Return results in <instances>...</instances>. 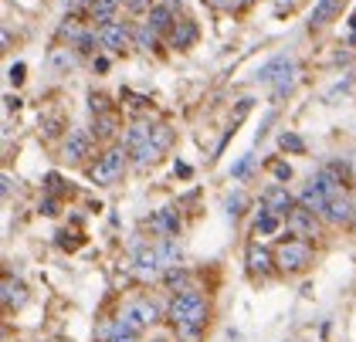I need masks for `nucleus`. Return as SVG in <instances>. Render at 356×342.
I'll return each instance as SVG.
<instances>
[{
	"label": "nucleus",
	"instance_id": "obj_1",
	"mask_svg": "<svg viewBox=\"0 0 356 342\" xmlns=\"http://www.w3.org/2000/svg\"><path fill=\"white\" fill-rule=\"evenodd\" d=\"M207 312H211L207 298L193 288L173 295V302H170V322H173V325H204V322H207Z\"/></svg>",
	"mask_w": 356,
	"mask_h": 342
},
{
	"label": "nucleus",
	"instance_id": "obj_2",
	"mask_svg": "<svg viewBox=\"0 0 356 342\" xmlns=\"http://www.w3.org/2000/svg\"><path fill=\"white\" fill-rule=\"evenodd\" d=\"M126 149L122 146H112V149H106L102 156L95 159L92 166H88V180L95 186H112L122 173H126Z\"/></svg>",
	"mask_w": 356,
	"mask_h": 342
},
{
	"label": "nucleus",
	"instance_id": "obj_3",
	"mask_svg": "<svg viewBox=\"0 0 356 342\" xmlns=\"http://www.w3.org/2000/svg\"><path fill=\"white\" fill-rule=\"evenodd\" d=\"M275 261L285 275H299L312 264V247L305 241H282V247L275 251Z\"/></svg>",
	"mask_w": 356,
	"mask_h": 342
},
{
	"label": "nucleus",
	"instance_id": "obj_4",
	"mask_svg": "<svg viewBox=\"0 0 356 342\" xmlns=\"http://www.w3.org/2000/svg\"><path fill=\"white\" fill-rule=\"evenodd\" d=\"M261 204H265V211H272V213H278L282 220L289 217V213L296 211V197L285 190V186H278V184H272L265 193H261Z\"/></svg>",
	"mask_w": 356,
	"mask_h": 342
},
{
	"label": "nucleus",
	"instance_id": "obj_5",
	"mask_svg": "<svg viewBox=\"0 0 356 342\" xmlns=\"http://www.w3.org/2000/svg\"><path fill=\"white\" fill-rule=\"evenodd\" d=\"M356 213V204H350L346 200V193H332L326 204V211H323V220L326 224H332V227H343V224H350Z\"/></svg>",
	"mask_w": 356,
	"mask_h": 342
},
{
	"label": "nucleus",
	"instance_id": "obj_6",
	"mask_svg": "<svg viewBox=\"0 0 356 342\" xmlns=\"http://www.w3.org/2000/svg\"><path fill=\"white\" fill-rule=\"evenodd\" d=\"M126 322H133L136 329H149V325H156V318H160V309L149 302V298H139L133 305H126V312H122Z\"/></svg>",
	"mask_w": 356,
	"mask_h": 342
},
{
	"label": "nucleus",
	"instance_id": "obj_7",
	"mask_svg": "<svg viewBox=\"0 0 356 342\" xmlns=\"http://www.w3.org/2000/svg\"><path fill=\"white\" fill-rule=\"evenodd\" d=\"M129 27L119 24V21H109V24H99V41H102V48L106 51H122L126 44H129Z\"/></svg>",
	"mask_w": 356,
	"mask_h": 342
},
{
	"label": "nucleus",
	"instance_id": "obj_8",
	"mask_svg": "<svg viewBox=\"0 0 356 342\" xmlns=\"http://www.w3.org/2000/svg\"><path fill=\"white\" fill-rule=\"evenodd\" d=\"M133 268H136V275L143 278V282H153V278H160V275H163V264H160L156 247H139Z\"/></svg>",
	"mask_w": 356,
	"mask_h": 342
},
{
	"label": "nucleus",
	"instance_id": "obj_9",
	"mask_svg": "<svg viewBox=\"0 0 356 342\" xmlns=\"http://www.w3.org/2000/svg\"><path fill=\"white\" fill-rule=\"evenodd\" d=\"M245 261H248V271H251V275H268L272 268H278L275 254L268 247H261V244H251V247H248Z\"/></svg>",
	"mask_w": 356,
	"mask_h": 342
},
{
	"label": "nucleus",
	"instance_id": "obj_10",
	"mask_svg": "<svg viewBox=\"0 0 356 342\" xmlns=\"http://www.w3.org/2000/svg\"><path fill=\"white\" fill-rule=\"evenodd\" d=\"M65 159L68 163H82L88 153H92V139H88V132H72L68 139H65Z\"/></svg>",
	"mask_w": 356,
	"mask_h": 342
},
{
	"label": "nucleus",
	"instance_id": "obj_11",
	"mask_svg": "<svg viewBox=\"0 0 356 342\" xmlns=\"http://www.w3.org/2000/svg\"><path fill=\"white\" fill-rule=\"evenodd\" d=\"M146 17H149L146 24L153 27L156 34H163V31H166V34H170V27L177 24V14H173V3H153Z\"/></svg>",
	"mask_w": 356,
	"mask_h": 342
},
{
	"label": "nucleus",
	"instance_id": "obj_12",
	"mask_svg": "<svg viewBox=\"0 0 356 342\" xmlns=\"http://www.w3.org/2000/svg\"><path fill=\"white\" fill-rule=\"evenodd\" d=\"M193 41H197V24L193 21H177V24L170 27V48L187 51Z\"/></svg>",
	"mask_w": 356,
	"mask_h": 342
},
{
	"label": "nucleus",
	"instance_id": "obj_13",
	"mask_svg": "<svg viewBox=\"0 0 356 342\" xmlns=\"http://www.w3.org/2000/svg\"><path fill=\"white\" fill-rule=\"evenodd\" d=\"M149 227L156 231L160 237H177L180 234V217H177V211H156L153 217H149Z\"/></svg>",
	"mask_w": 356,
	"mask_h": 342
},
{
	"label": "nucleus",
	"instance_id": "obj_14",
	"mask_svg": "<svg viewBox=\"0 0 356 342\" xmlns=\"http://www.w3.org/2000/svg\"><path fill=\"white\" fill-rule=\"evenodd\" d=\"M285 220H289L285 227H289V231H292L296 237H312V234H316V220H312V211H305V207H296V211L289 213Z\"/></svg>",
	"mask_w": 356,
	"mask_h": 342
},
{
	"label": "nucleus",
	"instance_id": "obj_15",
	"mask_svg": "<svg viewBox=\"0 0 356 342\" xmlns=\"http://www.w3.org/2000/svg\"><path fill=\"white\" fill-rule=\"evenodd\" d=\"M326 204H329V193L319 184H316V180L302 190L299 207H305V211H312V213H323V211H326Z\"/></svg>",
	"mask_w": 356,
	"mask_h": 342
},
{
	"label": "nucleus",
	"instance_id": "obj_16",
	"mask_svg": "<svg viewBox=\"0 0 356 342\" xmlns=\"http://www.w3.org/2000/svg\"><path fill=\"white\" fill-rule=\"evenodd\" d=\"M160 153H163V146L149 136L146 142H139V146H133V163H136V170H146V166H153L156 159H160Z\"/></svg>",
	"mask_w": 356,
	"mask_h": 342
},
{
	"label": "nucleus",
	"instance_id": "obj_17",
	"mask_svg": "<svg viewBox=\"0 0 356 342\" xmlns=\"http://www.w3.org/2000/svg\"><path fill=\"white\" fill-rule=\"evenodd\" d=\"M343 3H346V0H319V3L312 7V24L323 27V24H329V21H336L339 10H343Z\"/></svg>",
	"mask_w": 356,
	"mask_h": 342
},
{
	"label": "nucleus",
	"instance_id": "obj_18",
	"mask_svg": "<svg viewBox=\"0 0 356 342\" xmlns=\"http://www.w3.org/2000/svg\"><path fill=\"white\" fill-rule=\"evenodd\" d=\"M163 285L170 291H187L191 288V271H187V268H180V264H177V268H166L163 271Z\"/></svg>",
	"mask_w": 356,
	"mask_h": 342
},
{
	"label": "nucleus",
	"instance_id": "obj_19",
	"mask_svg": "<svg viewBox=\"0 0 356 342\" xmlns=\"http://www.w3.org/2000/svg\"><path fill=\"white\" fill-rule=\"evenodd\" d=\"M156 254H160L163 271H166V268H177V264H180V247H177V241H173V237H163V241L156 244Z\"/></svg>",
	"mask_w": 356,
	"mask_h": 342
},
{
	"label": "nucleus",
	"instance_id": "obj_20",
	"mask_svg": "<svg viewBox=\"0 0 356 342\" xmlns=\"http://www.w3.org/2000/svg\"><path fill=\"white\" fill-rule=\"evenodd\" d=\"M119 3H122V0H95V3H92V17H95V24H109V21H115Z\"/></svg>",
	"mask_w": 356,
	"mask_h": 342
},
{
	"label": "nucleus",
	"instance_id": "obj_21",
	"mask_svg": "<svg viewBox=\"0 0 356 342\" xmlns=\"http://www.w3.org/2000/svg\"><path fill=\"white\" fill-rule=\"evenodd\" d=\"M289 68H296V65H292L289 58H275V61H268V65H265V68L258 72V81H275L278 75H285Z\"/></svg>",
	"mask_w": 356,
	"mask_h": 342
},
{
	"label": "nucleus",
	"instance_id": "obj_22",
	"mask_svg": "<svg viewBox=\"0 0 356 342\" xmlns=\"http://www.w3.org/2000/svg\"><path fill=\"white\" fill-rule=\"evenodd\" d=\"M278 227H282V217L272 211H261L258 220H254V234H275Z\"/></svg>",
	"mask_w": 356,
	"mask_h": 342
},
{
	"label": "nucleus",
	"instance_id": "obj_23",
	"mask_svg": "<svg viewBox=\"0 0 356 342\" xmlns=\"http://www.w3.org/2000/svg\"><path fill=\"white\" fill-rule=\"evenodd\" d=\"M21 302H24V288L14 285L10 278H3V305L10 309V305H21Z\"/></svg>",
	"mask_w": 356,
	"mask_h": 342
},
{
	"label": "nucleus",
	"instance_id": "obj_24",
	"mask_svg": "<svg viewBox=\"0 0 356 342\" xmlns=\"http://www.w3.org/2000/svg\"><path fill=\"white\" fill-rule=\"evenodd\" d=\"M133 41H136V48L149 51V48H156V31H153L149 24H143V27L136 31V34H133Z\"/></svg>",
	"mask_w": 356,
	"mask_h": 342
},
{
	"label": "nucleus",
	"instance_id": "obj_25",
	"mask_svg": "<svg viewBox=\"0 0 356 342\" xmlns=\"http://www.w3.org/2000/svg\"><path fill=\"white\" fill-rule=\"evenodd\" d=\"M278 146L285 153H305V142H302V136H296V132H282L278 136Z\"/></svg>",
	"mask_w": 356,
	"mask_h": 342
},
{
	"label": "nucleus",
	"instance_id": "obj_26",
	"mask_svg": "<svg viewBox=\"0 0 356 342\" xmlns=\"http://www.w3.org/2000/svg\"><path fill=\"white\" fill-rule=\"evenodd\" d=\"M95 44H102V41H99V34H92V31H85V34L75 38V48H79L82 54H92L95 51Z\"/></svg>",
	"mask_w": 356,
	"mask_h": 342
},
{
	"label": "nucleus",
	"instance_id": "obj_27",
	"mask_svg": "<svg viewBox=\"0 0 356 342\" xmlns=\"http://www.w3.org/2000/svg\"><path fill=\"white\" fill-rule=\"evenodd\" d=\"M95 136H99V139H109L112 132H115V115H102V119H95Z\"/></svg>",
	"mask_w": 356,
	"mask_h": 342
},
{
	"label": "nucleus",
	"instance_id": "obj_28",
	"mask_svg": "<svg viewBox=\"0 0 356 342\" xmlns=\"http://www.w3.org/2000/svg\"><path fill=\"white\" fill-rule=\"evenodd\" d=\"M245 204H248L245 193H231V200H227V213H231V217H241V213H245Z\"/></svg>",
	"mask_w": 356,
	"mask_h": 342
},
{
	"label": "nucleus",
	"instance_id": "obj_29",
	"mask_svg": "<svg viewBox=\"0 0 356 342\" xmlns=\"http://www.w3.org/2000/svg\"><path fill=\"white\" fill-rule=\"evenodd\" d=\"M200 329H204V325H177V332H180V336H184L187 342H197V339H200Z\"/></svg>",
	"mask_w": 356,
	"mask_h": 342
},
{
	"label": "nucleus",
	"instance_id": "obj_30",
	"mask_svg": "<svg viewBox=\"0 0 356 342\" xmlns=\"http://www.w3.org/2000/svg\"><path fill=\"white\" fill-rule=\"evenodd\" d=\"M251 163H254V156H245L241 163H234V166H231V177H238V180H241V177H248Z\"/></svg>",
	"mask_w": 356,
	"mask_h": 342
},
{
	"label": "nucleus",
	"instance_id": "obj_31",
	"mask_svg": "<svg viewBox=\"0 0 356 342\" xmlns=\"http://www.w3.org/2000/svg\"><path fill=\"white\" fill-rule=\"evenodd\" d=\"M126 7H129L133 14H149V7H153V0H126Z\"/></svg>",
	"mask_w": 356,
	"mask_h": 342
},
{
	"label": "nucleus",
	"instance_id": "obj_32",
	"mask_svg": "<svg viewBox=\"0 0 356 342\" xmlns=\"http://www.w3.org/2000/svg\"><path fill=\"white\" fill-rule=\"evenodd\" d=\"M272 170H275V177H278L282 184H285V180H292V166H289V163H275Z\"/></svg>",
	"mask_w": 356,
	"mask_h": 342
},
{
	"label": "nucleus",
	"instance_id": "obj_33",
	"mask_svg": "<svg viewBox=\"0 0 356 342\" xmlns=\"http://www.w3.org/2000/svg\"><path fill=\"white\" fill-rule=\"evenodd\" d=\"M92 112L106 115V95H92Z\"/></svg>",
	"mask_w": 356,
	"mask_h": 342
},
{
	"label": "nucleus",
	"instance_id": "obj_34",
	"mask_svg": "<svg viewBox=\"0 0 356 342\" xmlns=\"http://www.w3.org/2000/svg\"><path fill=\"white\" fill-rule=\"evenodd\" d=\"M10 81H14V85L24 81V65H14V68H10Z\"/></svg>",
	"mask_w": 356,
	"mask_h": 342
},
{
	"label": "nucleus",
	"instance_id": "obj_35",
	"mask_svg": "<svg viewBox=\"0 0 356 342\" xmlns=\"http://www.w3.org/2000/svg\"><path fill=\"white\" fill-rule=\"evenodd\" d=\"M41 213H48V217H51V213H58V204L51 200V197H48V200H41Z\"/></svg>",
	"mask_w": 356,
	"mask_h": 342
},
{
	"label": "nucleus",
	"instance_id": "obj_36",
	"mask_svg": "<svg viewBox=\"0 0 356 342\" xmlns=\"http://www.w3.org/2000/svg\"><path fill=\"white\" fill-rule=\"evenodd\" d=\"M211 3H214L218 10H231V7H238L241 0H211Z\"/></svg>",
	"mask_w": 356,
	"mask_h": 342
},
{
	"label": "nucleus",
	"instance_id": "obj_37",
	"mask_svg": "<svg viewBox=\"0 0 356 342\" xmlns=\"http://www.w3.org/2000/svg\"><path fill=\"white\" fill-rule=\"evenodd\" d=\"M95 0H68V7H92Z\"/></svg>",
	"mask_w": 356,
	"mask_h": 342
},
{
	"label": "nucleus",
	"instance_id": "obj_38",
	"mask_svg": "<svg viewBox=\"0 0 356 342\" xmlns=\"http://www.w3.org/2000/svg\"><path fill=\"white\" fill-rule=\"evenodd\" d=\"M112 342H136V339H112Z\"/></svg>",
	"mask_w": 356,
	"mask_h": 342
},
{
	"label": "nucleus",
	"instance_id": "obj_39",
	"mask_svg": "<svg viewBox=\"0 0 356 342\" xmlns=\"http://www.w3.org/2000/svg\"><path fill=\"white\" fill-rule=\"evenodd\" d=\"M353 224H356V213H353Z\"/></svg>",
	"mask_w": 356,
	"mask_h": 342
},
{
	"label": "nucleus",
	"instance_id": "obj_40",
	"mask_svg": "<svg viewBox=\"0 0 356 342\" xmlns=\"http://www.w3.org/2000/svg\"><path fill=\"white\" fill-rule=\"evenodd\" d=\"M353 27H356V17H353Z\"/></svg>",
	"mask_w": 356,
	"mask_h": 342
}]
</instances>
